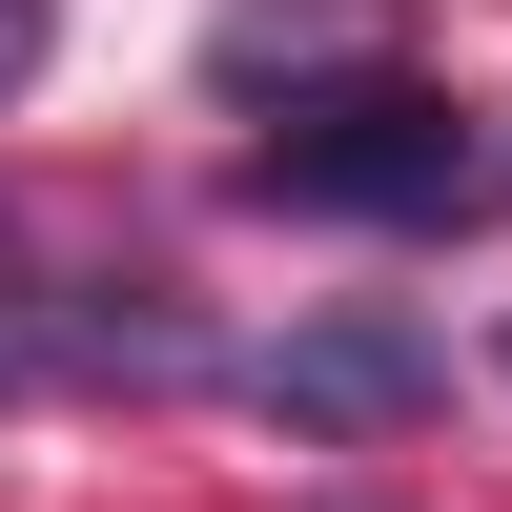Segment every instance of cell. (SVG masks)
<instances>
[{
	"label": "cell",
	"mask_w": 512,
	"mask_h": 512,
	"mask_svg": "<svg viewBox=\"0 0 512 512\" xmlns=\"http://www.w3.org/2000/svg\"><path fill=\"white\" fill-rule=\"evenodd\" d=\"M226 185L287 226H472L512 205V144H472V103H431V82H287V123Z\"/></svg>",
	"instance_id": "6da1fadb"
},
{
	"label": "cell",
	"mask_w": 512,
	"mask_h": 512,
	"mask_svg": "<svg viewBox=\"0 0 512 512\" xmlns=\"http://www.w3.org/2000/svg\"><path fill=\"white\" fill-rule=\"evenodd\" d=\"M431 390H451V349H410V328H287V349H267V410H287V431H410Z\"/></svg>",
	"instance_id": "7a4b0ae2"
},
{
	"label": "cell",
	"mask_w": 512,
	"mask_h": 512,
	"mask_svg": "<svg viewBox=\"0 0 512 512\" xmlns=\"http://www.w3.org/2000/svg\"><path fill=\"white\" fill-rule=\"evenodd\" d=\"M390 41V0H226V62L267 82V62H369Z\"/></svg>",
	"instance_id": "3957f363"
},
{
	"label": "cell",
	"mask_w": 512,
	"mask_h": 512,
	"mask_svg": "<svg viewBox=\"0 0 512 512\" xmlns=\"http://www.w3.org/2000/svg\"><path fill=\"white\" fill-rule=\"evenodd\" d=\"M41 41H62V0H0V103L41 82Z\"/></svg>",
	"instance_id": "277c9868"
},
{
	"label": "cell",
	"mask_w": 512,
	"mask_h": 512,
	"mask_svg": "<svg viewBox=\"0 0 512 512\" xmlns=\"http://www.w3.org/2000/svg\"><path fill=\"white\" fill-rule=\"evenodd\" d=\"M492 369H512V328H492Z\"/></svg>",
	"instance_id": "5b68a950"
}]
</instances>
